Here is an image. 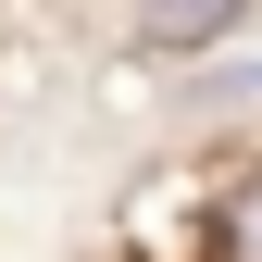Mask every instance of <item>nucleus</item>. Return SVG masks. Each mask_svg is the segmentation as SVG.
Returning a JSON list of instances; mask_svg holds the SVG:
<instances>
[{
	"instance_id": "1",
	"label": "nucleus",
	"mask_w": 262,
	"mask_h": 262,
	"mask_svg": "<svg viewBox=\"0 0 262 262\" xmlns=\"http://www.w3.org/2000/svg\"><path fill=\"white\" fill-rule=\"evenodd\" d=\"M237 25V0H138V38L150 50H200V38H225Z\"/></svg>"
},
{
	"instance_id": "2",
	"label": "nucleus",
	"mask_w": 262,
	"mask_h": 262,
	"mask_svg": "<svg viewBox=\"0 0 262 262\" xmlns=\"http://www.w3.org/2000/svg\"><path fill=\"white\" fill-rule=\"evenodd\" d=\"M225 262H262V187L225 200Z\"/></svg>"
}]
</instances>
